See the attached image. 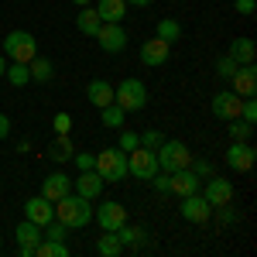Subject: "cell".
I'll use <instances>...</instances> for the list:
<instances>
[{
    "mask_svg": "<svg viewBox=\"0 0 257 257\" xmlns=\"http://www.w3.org/2000/svg\"><path fill=\"white\" fill-rule=\"evenodd\" d=\"M99 117H103V127L120 131V127H123V120H127V110L117 106V103H106V106H99Z\"/></svg>",
    "mask_w": 257,
    "mask_h": 257,
    "instance_id": "28",
    "label": "cell"
},
{
    "mask_svg": "<svg viewBox=\"0 0 257 257\" xmlns=\"http://www.w3.org/2000/svg\"><path fill=\"white\" fill-rule=\"evenodd\" d=\"M113 103L123 106L127 113L144 110V106H148V86H144L141 79H134V76H127L120 86H113Z\"/></svg>",
    "mask_w": 257,
    "mask_h": 257,
    "instance_id": "2",
    "label": "cell"
},
{
    "mask_svg": "<svg viewBox=\"0 0 257 257\" xmlns=\"http://www.w3.org/2000/svg\"><path fill=\"white\" fill-rule=\"evenodd\" d=\"M209 213H213V206L199 196V192L182 199V219H189V223H209Z\"/></svg>",
    "mask_w": 257,
    "mask_h": 257,
    "instance_id": "14",
    "label": "cell"
},
{
    "mask_svg": "<svg viewBox=\"0 0 257 257\" xmlns=\"http://www.w3.org/2000/svg\"><path fill=\"white\" fill-rule=\"evenodd\" d=\"M233 7H237V14H243V18H250L257 11V0H233Z\"/></svg>",
    "mask_w": 257,
    "mask_h": 257,
    "instance_id": "42",
    "label": "cell"
},
{
    "mask_svg": "<svg viewBox=\"0 0 257 257\" xmlns=\"http://www.w3.org/2000/svg\"><path fill=\"white\" fill-rule=\"evenodd\" d=\"M168 52H172V45L161 38H148L141 45V65H148V69H155V65H165L168 62Z\"/></svg>",
    "mask_w": 257,
    "mask_h": 257,
    "instance_id": "12",
    "label": "cell"
},
{
    "mask_svg": "<svg viewBox=\"0 0 257 257\" xmlns=\"http://www.w3.org/2000/svg\"><path fill=\"white\" fill-rule=\"evenodd\" d=\"M14 237H18V243H28V247H35L41 240V226L38 223H31V219H21L18 230H14Z\"/></svg>",
    "mask_w": 257,
    "mask_h": 257,
    "instance_id": "30",
    "label": "cell"
},
{
    "mask_svg": "<svg viewBox=\"0 0 257 257\" xmlns=\"http://www.w3.org/2000/svg\"><path fill=\"white\" fill-rule=\"evenodd\" d=\"M113 233L120 237V243H123V247H141V243H148V233H144V230H138V226H127V223H123L120 230H113Z\"/></svg>",
    "mask_w": 257,
    "mask_h": 257,
    "instance_id": "31",
    "label": "cell"
},
{
    "mask_svg": "<svg viewBox=\"0 0 257 257\" xmlns=\"http://www.w3.org/2000/svg\"><path fill=\"white\" fill-rule=\"evenodd\" d=\"M240 103H243V96H237V93L230 89V93H216L213 103H209V110H213L219 120H237L240 117Z\"/></svg>",
    "mask_w": 257,
    "mask_h": 257,
    "instance_id": "13",
    "label": "cell"
},
{
    "mask_svg": "<svg viewBox=\"0 0 257 257\" xmlns=\"http://www.w3.org/2000/svg\"><path fill=\"white\" fill-rule=\"evenodd\" d=\"M202 189V178L192 172V168H178V172H172V192H175L178 199L192 196V192H199Z\"/></svg>",
    "mask_w": 257,
    "mask_h": 257,
    "instance_id": "17",
    "label": "cell"
},
{
    "mask_svg": "<svg viewBox=\"0 0 257 257\" xmlns=\"http://www.w3.org/2000/svg\"><path fill=\"white\" fill-rule=\"evenodd\" d=\"M96 254L99 257H120V254H123V243H120V237L113 233V230H103V233H99Z\"/></svg>",
    "mask_w": 257,
    "mask_h": 257,
    "instance_id": "24",
    "label": "cell"
},
{
    "mask_svg": "<svg viewBox=\"0 0 257 257\" xmlns=\"http://www.w3.org/2000/svg\"><path fill=\"white\" fill-rule=\"evenodd\" d=\"M52 127H55V134H72V117L62 110V113H55V117H52Z\"/></svg>",
    "mask_w": 257,
    "mask_h": 257,
    "instance_id": "38",
    "label": "cell"
},
{
    "mask_svg": "<svg viewBox=\"0 0 257 257\" xmlns=\"http://www.w3.org/2000/svg\"><path fill=\"white\" fill-rule=\"evenodd\" d=\"M103 189H106V182L99 178L96 168H89V172H79V175L72 178V192H79L82 199H89V202H96L103 196Z\"/></svg>",
    "mask_w": 257,
    "mask_h": 257,
    "instance_id": "10",
    "label": "cell"
},
{
    "mask_svg": "<svg viewBox=\"0 0 257 257\" xmlns=\"http://www.w3.org/2000/svg\"><path fill=\"white\" fill-rule=\"evenodd\" d=\"M96 41H99V48H103V52L117 55V52L127 48V28H123V24H99Z\"/></svg>",
    "mask_w": 257,
    "mask_h": 257,
    "instance_id": "11",
    "label": "cell"
},
{
    "mask_svg": "<svg viewBox=\"0 0 257 257\" xmlns=\"http://www.w3.org/2000/svg\"><path fill=\"white\" fill-rule=\"evenodd\" d=\"M4 55L7 62H31L38 55V38L31 31H11L4 38Z\"/></svg>",
    "mask_w": 257,
    "mask_h": 257,
    "instance_id": "4",
    "label": "cell"
},
{
    "mask_svg": "<svg viewBox=\"0 0 257 257\" xmlns=\"http://www.w3.org/2000/svg\"><path fill=\"white\" fill-rule=\"evenodd\" d=\"M69 4H76V7H89L93 0H69Z\"/></svg>",
    "mask_w": 257,
    "mask_h": 257,
    "instance_id": "46",
    "label": "cell"
},
{
    "mask_svg": "<svg viewBox=\"0 0 257 257\" xmlns=\"http://www.w3.org/2000/svg\"><path fill=\"white\" fill-rule=\"evenodd\" d=\"M216 216H219L223 226H233V223L240 219V213L233 209V202H223V206H216Z\"/></svg>",
    "mask_w": 257,
    "mask_h": 257,
    "instance_id": "35",
    "label": "cell"
},
{
    "mask_svg": "<svg viewBox=\"0 0 257 257\" xmlns=\"http://www.w3.org/2000/svg\"><path fill=\"white\" fill-rule=\"evenodd\" d=\"M4 72H7V55L0 52V79H4Z\"/></svg>",
    "mask_w": 257,
    "mask_h": 257,
    "instance_id": "45",
    "label": "cell"
},
{
    "mask_svg": "<svg viewBox=\"0 0 257 257\" xmlns=\"http://www.w3.org/2000/svg\"><path fill=\"white\" fill-rule=\"evenodd\" d=\"M226 55L237 62V65H250V62L257 59V45L250 38H233L230 48H226Z\"/></svg>",
    "mask_w": 257,
    "mask_h": 257,
    "instance_id": "20",
    "label": "cell"
},
{
    "mask_svg": "<svg viewBox=\"0 0 257 257\" xmlns=\"http://www.w3.org/2000/svg\"><path fill=\"white\" fill-rule=\"evenodd\" d=\"M237 72V62L230 59V55H223V59H216V76H223V79H230Z\"/></svg>",
    "mask_w": 257,
    "mask_h": 257,
    "instance_id": "39",
    "label": "cell"
},
{
    "mask_svg": "<svg viewBox=\"0 0 257 257\" xmlns=\"http://www.w3.org/2000/svg\"><path fill=\"white\" fill-rule=\"evenodd\" d=\"M69 233H72V230H69L62 219H48V223L41 226V237L45 240H69Z\"/></svg>",
    "mask_w": 257,
    "mask_h": 257,
    "instance_id": "32",
    "label": "cell"
},
{
    "mask_svg": "<svg viewBox=\"0 0 257 257\" xmlns=\"http://www.w3.org/2000/svg\"><path fill=\"white\" fill-rule=\"evenodd\" d=\"M138 144H141V134H138V131H120V141H117L120 151H134Z\"/></svg>",
    "mask_w": 257,
    "mask_h": 257,
    "instance_id": "36",
    "label": "cell"
},
{
    "mask_svg": "<svg viewBox=\"0 0 257 257\" xmlns=\"http://www.w3.org/2000/svg\"><path fill=\"white\" fill-rule=\"evenodd\" d=\"M86 99L99 110V106L113 103V86H110L106 79H89V86H86Z\"/></svg>",
    "mask_w": 257,
    "mask_h": 257,
    "instance_id": "21",
    "label": "cell"
},
{
    "mask_svg": "<svg viewBox=\"0 0 257 257\" xmlns=\"http://www.w3.org/2000/svg\"><path fill=\"white\" fill-rule=\"evenodd\" d=\"M93 7L103 24H123V18H127V0H99Z\"/></svg>",
    "mask_w": 257,
    "mask_h": 257,
    "instance_id": "19",
    "label": "cell"
},
{
    "mask_svg": "<svg viewBox=\"0 0 257 257\" xmlns=\"http://www.w3.org/2000/svg\"><path fill=\"white\" fill-rule=\"evenodd\" d=\"M0 247H4V240H0Z\"/></svg>",
    "mask_w": 257,
    "mask_h": 257,
    "instance_id": "47",
    "label": "cell"
},
{
    "mask_svg": "<svg viewBox=\"0 0 257 257\" xmlns=\"http://www.w3.org/2000/svg\"><path fill=\"white\" fill-rule=\"evenodd\" d=\"M35 257H69V243L65 240H45L35 243Z\"/></svg>",
    "mask_w": 257,
    "mask_h": 257,
    "instance_id": "26",
    "label": "cell"
},
{
    "mask_svg": "<svg viewBox=\"0 0 257 257\" xmlns=\"http://www.w3.org/2000/svg\"><path fill=\"white\" fill-rule=\"evenodd\" d=\"M65 192H72V175H65V172H52V175H45V182H41V196L48 199V202L62 199Z\"/></svg>",
    "mask_w": 257,
    "mask_h": 257,
    "instance_id": "15",
    "label": "cell"
},
{
    "mask_svg": "<svg viewBox=\"0 0 257 257\" xmlns=\"http://www.w3.org/2000/svg\"><path fill=\"white\" fill-rule=\"evenodd\" d=\"M230 82H233V93H237V96H254V93H257V69H254V62H250V65H237V72L230 76Z\"/></svg>",
    "mask_w": 257,
    "mask_h": 257,
    "instance_id": "18",
    "label": "cell"
},
{
    "mask_svg": "<svg viewBox=\"0 0 257 257\" xmlns=\"http://www.w3.org/2000/svg\"><path fill=\"white\" fill-rule=\"evenodd\" d=\"M72 161H76V168H79V172H89V168H93V161H96V155H89V151H76Z\"/></svg>",
    "mask_w": 257,
    "mask_h": 257,
    "instance_id": "41",
    "label": "cell"
},
{
    "mask_svg": "<svg viewBox=\"0 0 257 257\" xmlns=\"http://www.w3.org/2000/svg\"><path fill=\"white\" fill-rule=\"evenodd\" d=\"M99 24H103V21H99V14H96V7H93V4H89V7H82L79 14H76V28H79L86 38H96Z\"/></svg>",
    "mask_w": 257,
    "mask_h": 257,
    "instance_id": "22",
    "label": "cell"
},
{
    "mask_svg": "<svg viewBox=\"0 0 257 257\" xmlns=\"http://www.w3.org/2000/svg\"><path fill=\"white\" fill-rule=\"evenodd\" d=\"M189 168H192V172H196L199 178H209V175H216V165H213L209 158H192V161H189Z\"/></svg>",
    "mask_w": 257,
    "mask_h": 257,
    "instance_id": "34",
    "label": "cell"
},
{
    "mask_svg": "<svg viewBox=\"0 0 257 257\" xmlns=\"http://www.w3.org/2000/svg\"><path fill=\"white\" fill-rule=\"evenodd\" d=\"M155 155H158V168L168 172V175L178 172V168H189V161H192V151H189L182 141H168V138L161 141V148Z\"/></svg>",
    "mask_w": 257,
    "mask_h": 257,
    "instance_id": "5",
    "label": "cell"
},
{
    "mask_svg": "<svg viewBox=\"0 0 257 257\" xmlns=\"http://www.w3.org/2000/svg\"><path fill=\"white\" fill-rule=\"evenodd\" d=\"M93 168L99 172L103 182H123V178H127V151H120V148H106V151H99V155H96Z\"/></svg>",
    "mask_w": 257,
    "mask_h": 257,
    "instance_id": "3",
    "label": "cell"
},
{
    "mask_svg": "<svg viewBox=\"0 0 257 257\" xmlns=\"http://www.w3.org/2000/svg\"><path fill=\"white\" fill-rule=\"evenodd\" d=\"M7 134H11V117H7V113H0V141L7 138Z\"/></svg>",
    "mask_w": 257,
    "mask_h": 257,
    "instance_id": "43",
    "label": "cell"
},
{
    "mask_svg": "<svg viewBox=\"0 0 257 257\" xmlns=\"http://www.w3.org/2000/svg\"><path fill=\"white\" fill-rule=\"evenodd\" d=\"M55 219H62L69 230H82L86 223H93V202L79 192H65L62 199H55Z\"/></svg>",
    "mask_w": 257,
    "mask_h": 257,
    "instance_id": "1",
    "label": "cell"
},
{
    "mask_svg": "<svg viewBox=\"0 0 257 257\" xmlns=\"http://www.w3.org/2000/svg\"><path fill=\"white\" fill-rule=\"evenodd\" d=\"M93 219L99 223V230H120L127 223V206L123 202H106L99 196V209L93 213Z\"/></svg>",
    "mask_w": 257,
    "mask_h": 257,
    "instance_id": "7",
    "label": "cell"
},
{
    "mask_svg": "<svg viewBox=\"0 0 257 257\" xmlns=\"http://www.w3.org/2000/svg\"><path fill=\"white\" fill-rule=\"evenodd\" d=\"M161 141H165V134L151 127V131H144V134H141V148H151V151H158V148H161Z\"/></svg>",
    "mask_w": 257,
    "mask_h": 257,
    "instance_id": "37",
    "label": "cell"
},
{
    "mask_svg": "<svg viewBox=\"0 0 257 257\" xmlns=\"http://www.w3.org/2000/svg\"><path fill=\"white\" fill-rule=\"evenodd\" d=\"M155 38L168 41V45H175V41L182 38V24H178L175 18H161L158 24H155Z\"/></svg>",
    "mask_w": 257,
    "mask_h": 257,
    "instance_id": "25",
    "label": "cell"
},
{
    "mask_svg": "<svg viewBox=\"0 0 257 257\" xmlns=\"http://www.w3.org/2000/svg\"><path fill=\"white\" fill-rule=\"evenodd\" d=\"M254 148H250V141H233L230 148H226V165L240 172V175H247L250 168H254Z\"/></svg>",
    "mask_w": 257,
    "mask_h": 257,
    "instance_id": "9",
    "label": "cell"
},
{
    "mask_svg": "<svg viewBox=\"0 0 257 257\" xmlns=\"http://www.w3.org/2000/svg\"><path fill=\"white\" fill-rule=\"evenodd\" d=\"M72 155H76L72 151V134H59L55 144L48 148V158L52 161H72Z\"/></svg>",
    "mask_w": 257,
    "mask_h": 257,
    "instance_id": "27",
    "label": "cell"
},
{
    "mask_svg": "<svg viewBox=\"0 0 257 257\" xmlns=\"http://www.w3.org/2000/svg\"><path fill=\"white\" fill-rule=\"evenodd\" d=\"M155 172H161V168H158V155H155L151 148H141V144H138L134 151H127V175L151 182Z\"/></svg>",
    "mask_w": 257,
    "mask_h": 257,
    "instance_id": "6",
    "label": "cell"
},
{
    "mask_svg": "<svg viewBox=\"0 0 257 257\" xmlns=\"http://www.w3.org/2000/svg\"><path fill=\"white\" fill-rule=\"evenodd\" d=\"M199 196L216 209V206H223V202H233V182L223 178V175H209L206 178V189H202Z\"/></svg>",
    "mask_w": 257,
    "mask_h": 257,
    "instance_id": "8",
    "label": "cell"
},
{
    "mask_svg": "<svg viewBox=\"0 0 257 257\" xmlns=\"http://www.w3.org/2000/svg\"><path fill=\"white\" fill-rule=\"evenodd\" d=\"M28 72H31V82H52L55 65H52V59H45V55H35V59L28 62Z\"/></svg>",
    "mask_w": 257,
    "mask_h": 257,
    "instance_id": "23",
    "label": "cell"
},
{
    "mask_svg": "<svg viewBox=\"0 0 257 257\" xmlns=\"http://www.w3.org/2000/svg\"><path fill=\"white\" fill-rule=\"evenodd\" d=\"M24 219H31V223L45 226L48 219H55V202H48L45 196L28 199V202H24Z\"/></svg>",
    "mask_w": 257,
    "mask_h": 257,
    "instance_id": "16",
    "label": "cell"
},
{
    "mask_svg": "<svg viewBox=\"0 0 257 257\" xmlns=\"http://www.w3.org/2000/svg\"><path fill=\"white\" fill-rule=\"evenodd\" d=\"M151 182H155V192H161V196H168V192H172V175H168V172H165V175H161V172H155V175H151Z\"/></svg>",
    "mask_w": 257,
    "mask_h": 257,
    "instance_id": "40",
    "label": "cell"
},
{
    "mask_svg": "<svg viewBox=\"0 0 257 257\" xmlns=\"http://www.w3.org/2000/svg\"><path fill=\"white\" fill-rule=\"evenodd\" d=\"M127 7H151V0H127Z\"/></svg>",
    "mask_w": 257,
    "mask_h": 257,
    "instance_id": "44",
    "label": "cell"
},
{
    "mask_svg": "<svg viewBox=\"0 0 257 257\" xmlns=\"http://www.w3.org/2000/svg\"><path fill=\"white\" fill-rule=\"evenodd\" d=\"M226 123H230V127H226V131H230V138L233 141H250V134H254V123H247V120H226Z\"/></svg>",
    "mask_w": 257,
    "mask_h": 257,
    "instance_id": "33",
    "label": "cell"
},
{
    "mask_svg": "<svg viewBox=\"0 0 257 257\" xmlns=\"http://www.w3.org/2000/svg\"><path fill=\"white\" fill-rule=\"evenodd\" d=\"M4 79L11 82V86H28L31 82V72H28V62H7V72H4Z\"/></svg>",
    "mask_w": 257,
    "mask_h": 257,
    "instance_id": "29",
    "label": "cell"
}]
</instances>
